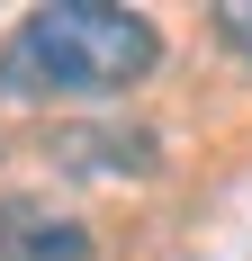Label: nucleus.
Masks as SVG:
<instances>
[{"label": "nucleus", "instance_id": "obj_2", "mask_svg": "<svg viewBox=\"0 0 252 261\" xmlns=\"http://www.w3.org/2000/svg\"><path fill=\"white\" fill-rule=\"evenodd\" d=\"M0 261H99L90 225L63 207H36V198H9L0 207Z\"/></svg>", "mask_w": 252, "mask_h": 261}, {"label": "nucleus", "instance_id": "obj_3", "mask_svg": "<svg viewBox=\"0 0 252 261\" xmlns=\"http://www.w3.org/2000/svg\"><path fill=\"white\" fill-rule=\"evenodd\" d=\"M216 36H225L234 54L252 63V0H234V9H216Z\"/></svg>", "mask_w": 252, "mask_h": 261}, {"label": "nucleus", "instance_id": "obj_1", "mask_svg": "<svg viewBox=\"0 0 252 261\" xmlns=\"http://www.w3.org/2000/svg\"><path fill=\"white\" fill-rule=\"evenodd\" d=\"M153 63H162V27L117 0H45L0 45V81L36 99H108V90H135Z\"/></svg>", "mask_w": 252, "mask_h": 261}]
</instances>
